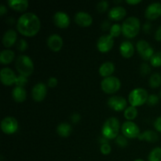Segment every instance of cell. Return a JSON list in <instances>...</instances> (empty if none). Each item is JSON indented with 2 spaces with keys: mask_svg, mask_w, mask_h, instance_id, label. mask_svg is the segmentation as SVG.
<instances>
[{
  "mask_svg": "<svg viewBox=\"0 0 161 161\" xmlns=\"http://www.w3.org/2000/svg\"><path fill=\"white\" fill-rule=\"evenodd\" d=\"M71 119H72V121L74 123V124L78 123L80 119V114H78V113H74V114L72 116V117H71Z\"/></svg>",
  "mask_w": 161,
  "mask_h": 161,
  "instance_id": "60d3db41",
  "label": "cell"
},
{
  "mask_svg": "<svg viewBox=\"0 0 161 161\" xmlns=\"http://www.w3.org/2000/svg\"><path fill=\"white\" fill-rule=\"evenodd\" d=\"M39 18L33 13H25L22 14L17 22V31L25 36H33L40 29Z\"/></svg>",
  "mask_w": 161,
  "mask_h": 161,
  "instance_id": "6da1fadb",
  "label": "cell"
},
{
  "mask_svg": "<svg viewBox=\"0 0 161 161\" xmlns=\"http://www.w3.org/2000/svg\"><path fill=\"white\" fill-rule=\"evenodd\" d=\"M17 34L14 30L9 29L4 33L3 37V46L6 47H10L16 42Z\"/></svg>",
  "mask_w": 161,
  "mask_h": 161,
  "instance_id": "d6986e66",
  "label": "cell"
},
{
  "mask_svg": "<svg viewBox=\"0 0 161 161\" xmlns=\"http://www.w3.org/2000/svg\"><path fill=\"white\" fill-rule=\"evenodd\" d=\"M161 84V75L159 73H154L149 78V86L153 88L160 86Z\"/></svg>",
  "mask_w": 161,
  "mask_h": 161,
  "instance_id": "f1b7e54d",
  "label": "cell"
},
{
  "mask_svg": "<svg viewBox=\"0 0 161 161\" xmlns=\"http://www.w3.org/2000/svg\"><path fill=\"white\" fill-rule=\"evenodd\" d=\"M145 16L149 20H155L161 16V3H153L147 6Z\"/></svg>",
  "mask_w": 161,
  "mask_h": 161,
  "instance_id": "7c38bea8",
  "label": "cell"
},
{
  "mask_svg": "<svg viewBox=\"0 0 161 161\" xmlns=\"http://www.w3.org/2000/svg\"><path fill=\"white\" fill-rule=\"evenodd\" d=\"M27 83H28V79H27L26 76H24L22 75L17 76V79H16L15 81V84L17 85V86L24 87V86L26 85Z\"/></svg>",
  "mask_w": 161,
  "mask_h": 161,
  "instance_id": "1f68e13d",
  "label": "cell"
},
{
  "mask_svg": "<svg viewBox=\"0 0 161 161\" xmlns=\"http://www.w3.org/2000/svg\"><path fill=\"white\" fill-rule=\"evenodd\" d=\"M108 7V3L107 1H101L97 4V9L99 13H104Z\"/></svg>",
  "mask_w": 161,
  "mask_h": 161,
  "instance_id": "836d02e7",
  "label": "cell"
},
{
  "mask_svg": "<svg viewBox=\"0 0 161 161\" xmlns=\"http://www.w3.org/2000/svg\"><path fill=\"white\" fill-rule=\"evenodd\" d=\"M108 105L115 111H121L127 106V101L121 96H113L108 98Z\"/></svg>",
  "mask_w": 161,
  "mask_h": 161,
  "instance_id": "4fadbf2b",
  "label": "cell"
},
{
  "mask_svg": "<svg viewBox=\"0 0 161 161\" xmlns=\"http://www.w3.org/2000/svg\"><path fill=\"white\" fill-rule=\"evenodd\" d=\"M122 32V26L119 24H115L110 28V36L112 37H118Z\"/></svg>",
  "mask_w": 161,
  "mask_h": 161,
  "instance_id": "4dcf8cb0",
  "label": "cell"
},
{
  "mask_svg": "<svg viewBox=\"0 0 161 161\" xmlns=\"http://www.w3.org/2000/svg\"><path fill=\"white\" fill-rule=\"evenodd\" d=\"M136 48L143 60H150L154 54L153 49L150 47L149 43L145 40H139L136 44Z\"/></svg>",
  "mask_w": 161,
  "mask_h": 161,
  "instance_id": "9c48e42d",
  "label": "cell"
},
{
  "mask_svg": "<svg viewBox=\"0 0 161 161\" xmlns=\"http://www.w3.org/2000/svg\"><path fill=\"white\" fill-rule=\"evenodd\" d=\"M109 22L108 21H105L102 25V28L103 30H107L108 28H109Z\"/></svg>",
  "mask_w": 161,
  "mask_h": 161,
  "instance_id": "f6af8a7d",
  "label": "cell"
},
{
  "mask_svg": "<svg viewBox=\"0 0 161 161\" xmlns=\"http://www.w3.org/2000/svg\"><path fill=\"white\" fill-rule=\"evenodd\" d=\"M53 22L55 25L60 28H65L70 24V18L66 13L58 11L53 15Z\"/></svg>",
  "mask_w": 161,
  "mask_h": 161,
  "instance_id": "9a60e30c",
  "label": "cell"
},
{
  "mask_svg": "<svg viewBox=\"0 0 161 161\" xmlns=\"http://www.w3.org/2000/svg\"><path fill=\"white\" fill-rule=\"evenodd\" d=\"M12 97L16 102H23L27 97L26 91L24 87L15 86L12 91Z\"/></svg>",
  "mask_w": 161,
  "mask_h": 161,
  "instance_id": "7402d4cb",
  "label": "cell"
},
{
  "mask_svg": "<svg viewBox=\"0 0 161 161\" xmlns=\"http://www.w3.org/2000/svg\"><path fill=\"white\" fill-rule=\"evenodd\" d=\"M16 68L20 75L28 77L34 70V64L31 58L27 55H20L16 60Z\"/></svg>",
  "mask_w": 161,
  "mask_h": 161,
  "instance_id": "277c9868",
  "label": "cell"
},
{
  "mask_svg": "<svg viewBox=\"0 0 161 161\" xmlns=\"http://www.w3.org/2000/svg\"><path fill=\"white\" fill-rule=\"evenodd\" d=\"M155 39L157 41H161V25L157 28L155 32Z\"/></svg>",
  "mask_w": 161,
  "mask_h": 161,
  "instance_id": "b9f144b4",
  "label": "cell"
},
{
  "mask_svg": "<svg viewBox=\"0 0 161 161\" xmlns=\"http://www.w3.org/2000/svg\"><path fill=\"white\" fill-rule=\"evenodd\" d=\"M149 161H161V148L156 147L149 153Z\"/></svg>",
  "mask_w": 161,
  "mask_h": 161,
  "instance_id": "83f0119b",
  "label": "cell"
},
{
  "mask_svg": "<svg viewBox=\"0 0 161 161\" xmlns=\"http://www.w3.org/2000/svg\"><path fill=\"white\" fill-rule=\"evenodd\" d=\"M140 20L136 17L126 19L122 25V33L128 39H132L138 34L140 30Z\"/></svg>",
  "mask_w": 161,
  "mask_h": 161,
  "instance_id": "7a4b0ae2",
  "label": "cell"
},
{
  "mask_svg": "<svg viewBox=\"0 0 161 161\" xmlns=\"http://www.w3.org/2000/svg\"><path fill=\"white\" fill-rule=\"evenodd\" d=\"M135 161H144V160H141V159H138V160H135Z\"/></svg>",
  "mask_w": 161,
  "mask_h": 161,
  "instance_id": "7dc6e473",
  "label": "cell"
},
{
  "mask_svg": "<svg viewBox=\"0 0 161 161\" xmlns=\"http://www.w3.org/2000/svg\"><path fill=\"white\" fill-rule=\"evenodd\" d=\"M47 93V90L46 85L42 83H39L33 86L31 91V97L35 102H40L45 98Z\"/></svg>",
  "mask_w": 161,
  "mask_h": 161,
  "instance_id": "8fae6325",
  "label": "cell"
},
{
  "mask_svg": "<svg viewBox=\"0 0 161 161\" xmlns=\"http://www.w3.org/2000/svg\"><path fill=\"white\" fill-rule=\"evenodd\" d=\"M0 78L3 84L6 86H11L15 83L17 76L14 71L11 70L9 68H4L2 69L0 72Z\"/></svg>",
  "mask_w": 161,
  "mask_h": 161,
  "instance_id": "5bb4252c",
  "label": "cell"
},
{
  "mask_svg": "<svg viewBox=\"0 0 161 161\" xmlns=\"http://www.w3.org/2000/svg\"><path fill=\"white\" fill-rule=\"evenodd\" d=\"M72 127L68 123H61L57 127V132L61 137H68L72 133Z\"/></svg>",
  "mask_w": 161,
  "mask_h": 161,
  "instance_id": "484cf974",
  "label": "cell"
},
{
  "mask_svg": "<svg viewBox=\"0 0 161 161\" xmlns=\"http://www.w3.org/2000/svg\"><path fill=\"white\" fill-rule=\"evenodd\" d=\"M150 63L153 67L161 66V51L155 53L150 59Z\"/></svg>",
  "mask_w": 161,
  "mask_h": 161,
  "instance_id": "f546056e",
  "label": "cell"
},
{
  "mask_svg": "<svg viewBox=\"0 0 161 161\" xmlns=\"http://www.w3.org/2000/svg\"><path fill=\"white\" fill-rule=\"evenodd\" d=\"M150 72V68L147 64H142L141 66V73L142 75H147Z\"/></svg>",
  "mask_w": 161,
  "mask_h": 161,
  "instance_id": "f35d334b",
  "label": "cell"
},
{
  "mask_svg": "<svg viewBox=\"0 0 161 161\" xmlns=\"http://www.w3.org/2000/svg\"><path fill=\"white\" fill-rule=\"evenodd\" d=\"M147 104L149 105H157L159 102V97L158 96L156 95V94H151L149 95L147 99Z\"/></svg>",
  "mask_w": 161,
  "mask_h": 161,
  "instance_id": "e575fe53",
  "label": "cell"
},
{
  "mask_svg": "<svg viewBox=\"0 0 161 161\" xmlns=\"http://www.w3.org/2000/svg\"><path fill=\"white\" fill-rule=\"evenodd\" d=\"M113 44H114L113 37H112L110 35H104L101 36L97 40V47L100 52L106 53L113 48Z\"/></svg>",
  "mask_w": 161,
  "mask_h": 161,
  "instance_id": "30bf717a",
  "label": "cell"
},
{
  "mask_svg": "<svg viewBox=\"0 0 161 161\" xmlns=\"http://www.w3.org/2000/svg\"><path fill=\"white\" fill-rule=\"evenodd\" d=\"M7 9H6V7L3 4L0 5V15L3 16L6 13Z\"/></svg>",
  "mask_w": 161,
  "mask_h": 161,
  "instance_id": "7bdbcfd3",
  "label": "cell"
},
{
  "mask_svg": "<svg viewBox=\"0 0 161 161\" xmlns=\"http://www.w3.org/2000/svg\"><path fill=\"white\" fill-rule=\"evenodd\" d=\"M14 53L11 50H3L0 53V62L3 64H8L13 61Z\"/></svg>",
  "mask_w": 161,
  "mask_h": 161,
  "instance_id": "d4e9b609",
  "label": "cell"
},
{
  "mask_svg": "<svg viewBox=\"0 0 161 161\" xmlns=\"http://www.w3.org/2000/svg\"><path fill=\"white\" fill-rule=\"evenodd\" d=\"M47 45L51 50L54 52H58L59 50H61L63 46L62 38L58 34L51 35L47 39Z\"/></svg>",
  "mask_w": 161,
  "mask_h": 161,
  "instance_id": "2e32d148",
  "label": "cell"
},
{
  "mask_svg": "<svg viewBox=\"0 0 161 161\" xmlns=\"http://www.w3.org/2000/svg\"><path fill=\"white\" fill-rule=\"evenodd\" d=\"M116 142L119 147H126L128 143L126 137L123 136V135H118L117 138H116Z\"/></svg>",
  "mask_w": 161,
  "mask_h": 161,
  "instance_id": "d6a6232c",
  "label": "cell"
},
{
  "mask_svg": "<svg viewBox=\"0 0 161 161\" xmlns=\"http://www.w3.org/2000/svg\"><path fill=\"white\" fill-rule=\"evenodd\" d=\"M115 65L111 61L104 62L99 68V74L103 77H108L114 72Z\"/></svg>",
  "mask_w": 161,
  "mask_h": 161,
  "instance_id": "44dd1931",
  "label": "cell"
},
{
  "mask_svg": "<svg viewBox=\"0 0 161 161\" xmlns=\"http://www.w3.org/2000/svg\"><path fill=\"white\" fill-rule=\"evenodd\" d=\"M127 14L126 9L123 6H114L108 12V17L112 20H120Z\"/></svg>",
  "mask_w": 161,
  "mask_h": 161,
  "instance_id": "ac0fdd59",
  "label": "cell"
},
{
  "mask_svg": "<svg viewBox=\"0 0 161 161\" xmlns=\"http://www.w3.org/2000/svg\"><path fill=\"white\" fill-rule=\"evenodd\" d=\"M141 0H127L126 3H127L128 4H131V5H135L138 4V3H141Z\"/></svg>",
  "mask_w": 161,
  "mask_h": 161,
  "instance_id": "ee69618b",
  "label": "cell"
},
{
  "mask_svg": "<svg viewBox=\"0 0 161 161\" xmlns=\"http://www.w3.org/2000/svg\"><path fill=\"white\" fill-rule=\"evenodd\" d=\"M137 115H138V110H137L136 107L132 106V105H130V107H127L124 111V117L128 119V121L135 119Z\"/></svg>",
  "mask_w": 161,
  "mask_h": 161,
  "instance_id": "4316f807",
  "label": "cell"
},
{
  "mask_svg": "<svg viewBox=\"0 0 161 161\" xmlns=\"http://www.w3.org/2000/svg\"><path fill=\"white\" fill-rule=\"evenodd\" d=\"M148 95L147 91L142 88H136L130 91L129 94V102L132 106H140L147 102Z\"/></svg>",
  "mask_w": 161,
  "mask_h": 161,
  "instance_id": "5b68a950",
  "label": "cell"
},
{
  "mask_svg": "<svg viewBox=\"0 0 161 161\" xmlns=\"http://www.w3.org/2000/svg\"><path fill=\"white\" fill-rule=\"evenodd\" d=\"M27 47H28V44H27V42L25 39H20L19 42H17V49L20 51H25Z\"/></svg>",
  "mask_w": 161,
  "mask_h": 161,
  "instance_id": "8d00e7d4",
  "label": "cell"
},
{
  "mask_svg": "<svg viewBox=\"0 0 161 161\" xmlns=\"http://www.w3.org/2000/svg\"><path fill=\"white\" fill-rule=\"evenodd\" d=\"M8 5L14 10L24 12L28 6V2L27 0H9Z\"/></svg>",
  "mask_w": 161,
  "mask_h": 161,
  "instance_id": "603a6c76",
  "label": "cell"
},
{
  "mask_svg": "<svg viewBox=\"0 0 161 161\" xmlns=\"http://www.w3.org/2000/svg\"><path fill=\"white\" fill-rule=\"evenodd\" d=\"M75 22L81 27H88L92 24V17L83 11L78 12L75 15Z\"/></svg>",
  "mask_w": 161,
  "mask_h": 161,
  "instance_id": "e0dca14e",
  "label": "cell"
},
{
  "mask_svg": "<svg viewBox=\"0 0 161 161\" xmlns=\"http://www.w3.org/2000/svg\"><path fill=\"white\" fill-rule=\"evenodd\" d=\"M154 127L158 132L161 133V116L157 117L154 122Z\"/></svg>",
  "mask_w": 161,
  "mask_h": 161,
  "instance_id": "ab89813d",
  "label": "cell"
},
{
  "mask_svg": "<svg viewBox=\"0 0 161 161\" xmlns=\"http://www.w3.org/2000/svg\"><path fill=\"white\" fill-rule=\"evenodd\" d=\"M47 84H48L49 87H55L58 85V80L55 77H50L47 81Z\"/></svg>",
  "mask_w": 161,
  "mask_h": 161,
  "instance_id": "74e56055",
  "label": "cell"
},
{
  "mask_svg": "<svg viewBox=\"0 0 161 161\" xmlns=\"http://www.w3.org/2000/svg\"><path fill=\"white\" fill-rule=\"evenodd\" d=\"M100 149L102 154H104V155H108L111 152V146H110V145L108 143H104V144H102L101 146Z\"/></svg>",
  "mask_w": 161,
  "mask_h": 161,
  "instance_id": "d590c367",
  "label": "cell"
},
{
  "mask_svg": "<svg viewBox=\"0 0 161 161\" xmlns=\"http://www.w3.org/2000/svg\"><path fill=\"white\" fill-rule=\"evenodd\" d=\"M138 138L140 140H145V141L150 142H155L159 139L158 135L155 131L150 130H147L143 133L140 134Z\"/></svg>",
  "mask_w": 161,
  "mask_h": 161,
  "instance_id": "cb8c5ba5",
  "label": "cell"
},
{
  "mask_svg": "<svg viewBox=\"0 0 161 161\" xmlns=\"http://www.w3.org/2000/svg\"><path fill=\"white\" fill-rule=\"evenodd\" d=\"M121 83L118 78L115 76H108L104 79L101 83V86L106 94H114L120 88Z\"/></svg>",
  "mask_w": 161,
  "mask_h": 161,
  "instance_id": "8992f818",
  "label": "cell"
},
{
  "mask_svg": "<svg viewBox=\"0 0 161 161\" xmlns=\"http://www.w3.org/2000/svg\"><path fill=\"white\" fill-rule=\"evenodd\" d=\"M119 51L124 58H130L133 56L135 53V48L131 42L129 41H124L119 47Z\"/></svg>",
  "mask_w": 161,
  "mask_h": 161,
  "instance_id": "ffe728a7",
  "label": "cell"
},
{
  "mask_svg": "<svg viewBox=\"0 0 161 161\" xmlns=\"http://www.w3.org/2000/svg\"><path fill=\"white\" fill-rule=\"evenodd\" d=\"M119 122L117 118L110 117L107 119L102 127V135L107 139L116 138L119 135Z\"/></svg>",
  "mask_w": 161,
  "mask_h": 161,
  "instance_id": "3957f363",
  "label": "cell"
},
{
  "mask_svg": "<svg viewBox=\"0 0 161 161\" xmlns=\"http://www.w3.org/2000/svg\"><path fill=\"white\" fill-rule=\"evenodd\" d=\"M1 128L2 130L6 135H12L18 129V122L14 117L7 116L2 120Z\"/></svg>",
  "mask_w": 161,
  "mask_h": 161,
  "instance_id": "ba28073f",
  "label": "cell"
},
{
  "mask_svg": "<svg viewBox=\"0 0 161 161\" xmlns=\"http://www.w3.org/2000/svg\"><path fill=\"white\" fill-rule=\"evenodd\" d=\"M160 97H161V91H160Z\"/></svg>",
  "mask_w": 161,
  "mask_h": 161,
  "instance_id": "c3c4849f",
  "label": "cell"
},
{
  "mask_svg": "<svg viewBox=\"0 0 161 161\" xmlns=\"http://www.w3.org/2000/svg\"><path fill=\"white\" fill-rule=\"evenodd\" d=\"M150 28H151L150 25H149V23H146V24H145L144 26H143V30H144L146 32H148V31H149V30L150 29Z\"/></svg>",
  "mask_w": 161,
  "mask_h": 161,
  "instance_id": "bcb514c9",
  "label": "cell"
},
{
  "mask_svg": "<svg viewBox=\"0 0 161 161\" xmlns=\"http://www.w3.org/2000/svg\"><path fill=\"white\" fill-rule=\"evenodd\" d=\"M122 132L124 136L127 138H138L140 135L139 127L132 121H126L123 124Z\"/></svg>",
  "mask_w": 161,
  "mask_h": 161,
  "instance_id": "52a82bcc",
  "label": "cell"
}]
</instances>
